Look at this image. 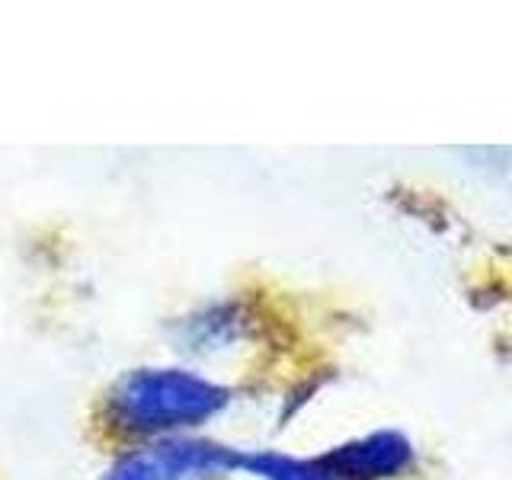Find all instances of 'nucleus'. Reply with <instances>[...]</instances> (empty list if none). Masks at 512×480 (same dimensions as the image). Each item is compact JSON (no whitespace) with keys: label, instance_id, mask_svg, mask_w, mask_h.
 <instances>
[{"label":"nucleus","instance_id":"obj_3","mask_svg":"<svg viewBox=\"0 0 512 480\" xmlns=\"http://www.w3.org/2000/svg\"><path fill=\"white\" fill-rule=\"evenodd\" d=\"M244 468H253L256 474H263V477H269V480H320L317 474L298 468V464L285 461V458H272V455L244 458Z\"/></svg>","mask_w":512,"mask_h":480},{"label":"nucleus","instance_id":"obj_2","mask_svg":"<svg viewBox=\"0 0 512 480\" xmlns=\"http://www.w3.org/2000/svg\"><path fill=\"white\" fill-rule=\"evenodd\" d=\"M237 458L215 445L199 442H176V445H157L148 452L125 458L106 480H183L189 474L231 468Z\"/></svg>","mask_w":512,"mask_h":480},{"label":"nucleus","instance_id":"obj_1","mask_svg":"<svg viewBox=\"0 0 512 480\" xmlns=\"http://www.w3.org/2000/svg\"><path fill=\"white\" fill-rule=\"evenodd\" d=\"M116 413L132 429L189 426L224 404V391L183 372H135L116 388Z\"/></svg>","mask_w":512,"mask_h":480}]
</instances>
